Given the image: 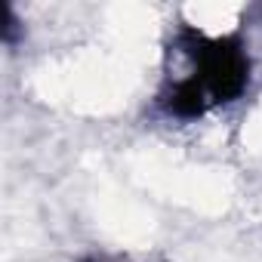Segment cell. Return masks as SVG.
Returning <instances> with one entry per match:
<instances>
[{"instance_id": "2", "label": "cell", "mask_w": 262, "mask_h": 262, "mask_svg": "<svg viewBox=\"0 0 262 262\" xmlns=\"http://www.w3.org/2000/svg\"><path fill=\"white\" fill-rule=\"evenodd\" d=\"M161 105H164L173 117H179V120H194V117H201V114L210 108V96L204 93V86H201L194 77H185V80H176V83L164 93Z\"/></svg>"}, {"instance_id": "3", "label": "cell", "mask_w": 262, "mask_h": 262, "mask_svg": "<svg viewBox=\"0 0 262 262\" xmlns=\"http://www.w3.org/2000/svg\"><path fill=\"white\" fill-rule=\"evenodd\" d=\"M80 262H105V259H80Z\"/></svg>"}, {"instance_id": "1", "label": "cell", "mask_w": 262, "mask_h": 262, "mask_svg": "<svg viewBox=\"0 0 262 262\" xmlns=\"http://www.w3.org/2000/svg\"><path fill=\"white\" fill-rule=\"evenodd\" d=\"M185 53L194 59V80L204 86L210 102H234L250 83V56L237 34L228 37H204L191 28L179 37Z\"/></svg>"}]
</instances>
